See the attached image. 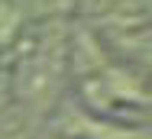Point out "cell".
I'll return each mask as SVG.
<instances>
[{
  "label": "cell",
  "mask_w": 152,
  "mask_h": 139,
  "mask_svg": "<svg viewBox=\"0 0 152 139\" xmlns=\"http://www.w3.org/2000/svg\"><path fill=\"white\" fill-rule=\"evenodd\" d=\"M58 68H61L58 39H42L29 55L23 58V68H20V94H23L26 100L45 97V94L55 87Z\"/></svg>",
  "instance_id": "obj_1"
},
{
  "label": "cell",
  "mask_w": 152,
  "mask_h": 139,
  "mask_svg": "<svg viewBox=\"0 0 152 139\" xmlns=\"http://www.w3.org/2000/svg\"><path fill=\"white\" fill-rule=\"evenodd\" d=\"M81 129L88 139H152V133H142V129H123V126H107L91 120H81Z\"/></svg>",
  "instance_id": "obj_2"
}]
</instances>
